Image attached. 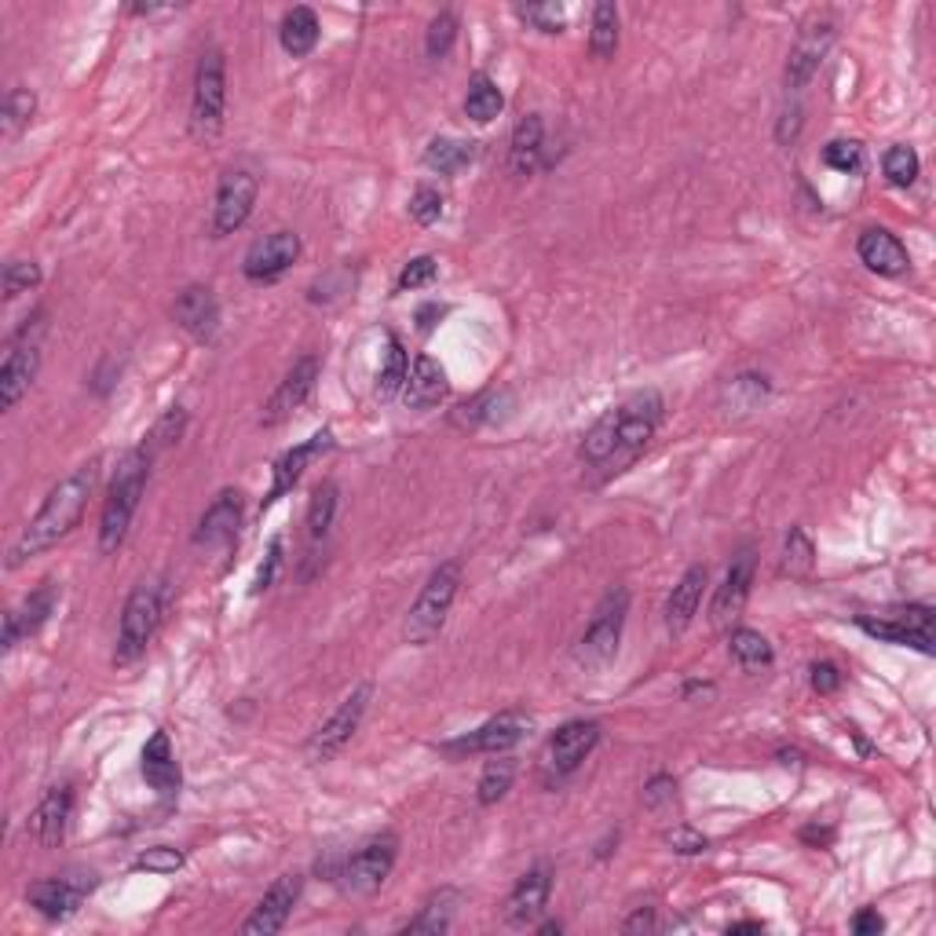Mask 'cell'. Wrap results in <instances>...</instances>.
Returning a JSON list of instances; mask_svg holds the SVG:
<instances>
[{
  "label": "cell",
  "instance_id": "6da1fadb",
  "mask_svg": "<svg viewBox=\"0 0 936 936\" xmlns=\"http://www.w3.org/2000/svg\"><path fill=\"white\" fill-rule=\"evenodd\" d=\"M96 468H99V461H88L81 468H74L70 476L59 479V483L48 490V498H44V505L37 509V516L26 523V531L19 534V542L11 545L8 567H22L26 560H33V556H41L44 549H52L55 542H63L66 534L77 527V520H81L88 498H92V490H96V476H99Z\"/></svg>",
  "mask_w": 936,
  "mask_h": 936
},
{
  "label": "cell",
  "instance_id": "7a4b0ae2",
  "mask_svg": "<svg viewBox=\"0 0 936 936\" xmlns=\"http://www.w3.org/2000/svg\"><path fill=\"white\" fill-rule=\"evenodd\" d=\"M146 476H151V450L140 447L124 454L110 483V494L102 501V520H99V553H113L124 542V534L132 527V516L140 509V498L146 490Z\"/></svg>",
  "mask_w": 936,
  "mask_h": 936
},
{
  "label": "cell",
  "instance_id": "3957f363",
  "mask_svg": "<svg viewBox=\"0 0 936 936\" xmlns=\"http://www.w3.org/2000/svg\"><path fill=\"white\" fill-rule=\"evenodd\" d=\"M162 600H165V586L157 578H146L129 592L121 611L118 647H113V662L118 666H132L135 659L146 655L157 625H162Z\"/></svg>",
  "mask_w": 936,
  "mask_h": 936
},
{
  "label": "cell",
  "instance_id": "277c9868",
  "mask_svg": "<svg viewBox=\"0 0 936 936\" xmlns=\"http://www.w3.org/2000/svg\"><path fill=\"white\" fill-rule=\"evenodd\" d=\"M458 586H461V564L458 560H447L439 564L436 570L428 575V581L421 586L414 608H410L406 614V641L410 644H428L436 641L443 622H447V614L454 608V597H458Z\"/></svg>",
  "mask_w": 936,
  "mask_h": 936
},
{
  "label": "cell",
  "instance_id": "5b68a950",
  "mask_svg": "<svg viewBox=\"0 0 936 936\" xmlns=\"http://www.w3.org/2000/svg\"><path fill=\"white\" fill-rule=\"evenodd\" d=\"M224 110H227V63L220 48H209L198 59V74H194V96H191L194 140L213 143L224 132Z\"/></svg>",
  "mask_w": 936,
  "mask_h": 936
},
{
  "label": "cell",
  "instance_id": "8992f818",
  "mask_svg": "<svg viewBox=\"0 0 936 936\" xmlns=\"http://www.w3.org/2000/svg\"><path fill=\"white\" fill-rule=\"evenodd\" d=\"M662 410H666V403H662V395L655 388H644V392L625 399L622 406H614V436H619V447H614L608 476L622 472V468L636 461V454L652 443V436L662 425Z\"/></svg>",
  "mask_w": 936,
  "mask_h": 936
},
{
  "label": "cell",
  "instance_id": "52a82bcc",
  "mask_svg": "<svg viewBox=\"0 0 936 936\" xmlns=\"http://www.w3.org/2000/svg\"><path fill=\"white\" fill-rule=\"evenodd\" d=\"M625 611H630V589H611L608 597L597 603L589 630L581 633V641L575 647V659L586 670H603L614 655H619Z\"/></svg>",
  "mask_w": 936,
  "mask_h": 936
},
{
  "label": "cell",
  "instance_id": "ba28073f",
  "mask_svg": "<svg viewBox=\"0 0 936 936\" xmlns=\"http://www.w3.org/2000/svg\"><path fill=\"white\" fill-rule=\"evenodd\" d=\"M395 856H399L395 835H373L370 841H362L359 849L348 856L340 878H345V885L351 893L370 896L388 882V874H392V867H395Z\"/></svg>",
  "mask_w": 936,
  "mask_h": 936
},
{
  "label": "cell",
  "instance_id": "9c48e42d",
  "mask_svg": "<svg viewBox=\"0 0 936 936\" xmlns=\"http://www.w3.org/2000/svg\"><path fill=\"white\" fill-rule=\"evenodd\" d=\"M370 692H373L370 684H359V688L337 706L334 717H329V721L312 736V743H307V758H312L315 764L334 761L337 753L351 743V736L359 732L362 714H367V706H370Z\"/></svg>",
  "mask_w": 936,
  "mask_h": 936
},
{
  "label": "cell",
  "instance_id": "30bf717a",
  "mask_svg": "<svg viewBox=\"0 0 936 936\" xmlns=\"http://www.w3.org/2000/svg\"><path fill=\"white\" fill-rule=\"evenodd\" d=\"M260 194V179L249 168H227L216 187V205H213V235L227 238L249 220Z\"/></svg>",
  "mask_w": 936,
  "mask_h": 936
},
{
  "label": "cell",
  "instance_id": "8fae6325",
  "mask_svg": "<svg viewBox=\"0 0 936 936\" xmlns=\"http://www.w3.org/2000/svg\"><path fill=\"white\" fill-rule=\"evenodd\" d=\"M92 885H96L92 874H63V878H44V882H33L26 896L48 922H66L81 911L85 896L92 893Z\"/></svg>",
  "mask_w": 936,
  "mask_h": 936
},
{
  "label": "cell",
  "instance_id": "7c38bea8",
  "mask_svg": "<svg viewBox=\"0 0 936 936\" xmlns=\"http://www.w3.org/2000/svg\"><path fill=\"white\" fill-rule=\"evenodd\" d=\"M296 257H301V238L293 231H271L249 246L242 271L249 282H275L296 264Z\"/></svg>",
  "mask_w": 936,
  "mask_h": 936
},
{
  "label": "cell",
  "instance_id": "4fadbf2b",
  "mask_svg": "<svg viewBox=\"0 0 936 936\" xmlns=\"http://www.w3.org/2000/svg\"><path fill=\"white\" fill-rule=\"evenodd\" d=\"M531 732V717L520 710H505L498 717H490L487 725H479L472 736L458 739V743H447L443 750L447 753H505L520 743L523 736Z\"/></svg>",
  "mask_w": 936,
  "mask_h": 936
},
{
  "label": "cell",
  "instance_id": "5bb4252c",
  "mask_svg": "<svg viewBox=\"0 0 936 936\" xmlns=\"http://www.w3.org/2000/svg\"><path fill=\"white\" fill-rule=\"evenodd\" d=\"M301 889H304V878L301 874H282L275 885L268 889L264 900L257 904L253 915L246 918L242 933L246 936H271V933H282L285 922H290L296 900H301Z\"/></svg>",
  "mask_w": 936,
  "mask_h": 936
},
{
  "label": "cell",
  "instance_id": "9a60e30c",
  "mask_svg": "<svg viewBox=\"0 0 936 936\" xmlns=\"http://www.w3.org/2000/svg\"><path fill=\"white\" fill-rule=\"evenodd\" d=\"M830 44H835V26L824 19V22H808V26L797 33L794 48H791V59H786V85L791 88H805L808 81L816 77V70L824 66Z\"/></svg>",
  "mask_w": 936,
  "mask_h": 936
},
{
  "label": "cell",
  "instance_id": "2e32d148",
  "mask_svg": "<svg viewBox=\"0 0 936 936\" xmlns=\"http://www.w3.org/2000/svg\"><path fill=\"white\" fill-rule=\"evenodd\" d=\"M750 586H753V553L743 549L732 564H728V575L714 592V603H710L714 630H728V625L743 614L747 600H750Z\"/></svg>",
  "mask_w": 936,
  "mask_h": 936
},
{
  "label": "cell",
  "instance_id": "e0dca14e",
  "mask_svg": "<svg viewBox=\"0 0 936 936\" xmlns=\"http://www.w3.org/2000/svg\"><path fill=\"white\" fill-rule=\"evenodd\" d=\"M597 743H600V725L597 721H567L564 728H556V736L549 739L545 764H549V772L560 780V775L575 772Z\"/></svg>",
  "mask_w": 936,
  "mask_h": 936
},
{
  "label": "cell",
  "instance_id": "ac0fdd59",
  "mask_svg": "<svg viewBox=\"0 0 936 936\" xmlns=\"http://www.w3.org/2000/svg\"><path fill=\"white\" fill-rule=\"evenodd\" d=\"M315 381H318V359L315 356L296 359L290 367V373L282 377V384L275 388V395L268 399L264 417L260 421H264V425H279V421H285L296 406H304V399L312 395Z\"/></svg>",
  "mask_w": 936,
  "mask_h": 936
},
{
  "label": "cell",
  "instance_id": "d6986e66",
  "mask_svg": "<svg viewBox=\"0 0 936 936\" xmlns=\"http://www.w3.org/2000/svg\"><path fill=\"white\" fill-rule=\"evenodd\" d=\"M70 816H74V791L70 786H52V791L41 797V805L33 808L26 830L37 845L52 849V845L63 841L66 827H70Z\"/></svg>",
  "mask_w": 936,
  "mask_h": 936
},
{
  "label": "cell",
  "instance_id": "ffe728a7",
  "mask_svg": "<svg viewBox=\"0 0 936 936\" xmlns=\"http://www.w3.org/2000/svg\"><path fill=\"white\" fill-rule=\"evenodd\" d=\"M173 315L179 329H187L194 340H213L216 329H220V304L209 285H187L184 293L176 296Z\"/></svg>",
  "mask_w": 936,
  "mask_h": 936
},
{
  "label": "cell",
  "instance_id": "44dd1931",
  "mask_svg": "<svg viewBox=\"0 0 936 936\" xmlns=\"http://www.w3.org/2000/svg\"><path fill=\"white\" fill-rule=\"evenodd\" d=\"M329 450H334V432L323 428V432H315L312 439H304L301 447H293L290 454H282L279 465H275V483H271L268 498H264V509L271 505V501H279L285 490H293L296 483H301L304 468L312 465L315 458H323V454H329Z\"/></svg>",
  "mask_w": 936,
  "mask_h": 936
},
{
  "label": "cell",
  "instance_id": "7402d4cb",
  "mask_svg": "<svg viewBox=\"0 0 936 936\" xmlns=\"http://www.w3.org/2000/svg\"><path fill=\"white\" fill-rule=\"evenodd\" d=\"M238 527H242V494L238 490H220L198 520L194 545H227L238 538Z\"/></svg>",
  "mask_w": 936,
  "mask_h": 936
},
{
  "label": "cell",
  "instance_id": "603a6c76",
  "mask_svg": "<svg viewBox=\"0 0 936 936\" xmlns=\"http://www.w3.org/2000/svg\"><path fill=\"white\" fill-rule=\"evenodd\" d=\"M143 780L151 783V791L165 802H173L179 794V761L173 750L168 732H154L143 747Z\"/></svg>",
  "mask_w": 936,
  "mask_h": 936
},
{
  "label": "cell",
  "instance_id": "cb8c5ba5",
  "mask_svg": "<svg viewBox=\"0 0 936 936\" xmlns=\"http://www.w3.org/2000/svg\"><path fill=\"white\" fill-rule=\"evenodd\" d=\"M549 889H553V878L545 867H534V871H527L516 882V889H512L509 904H505V922L509 926H531L534 918L545 911V900H549Z\"/></svg>",
  "mask_w": 936,
  "mask_h": 936
},
{
  "label": "cell",
  "instance_id": "d4e9b609",
  "mask_svg": "<svg viewBox=\"0 0 936 936\" xmlns=\"http://www.w3.org/2000/svg\"><path fill=\"white\" fill-rule=\"evenodd\" d=\"M41 370V351L33 345H15L0 362V406L11 410L30 392L33 377Z\"/></svg>",
  "mask_w": 936,
  "mask_h": 936
},
{
  "label": "cell",
  "instance_id": "484cf974",
  "mask_svg": "<svg viewBox=\"0 0 936 936\" xmlns=\"http://www.w3.org/2000/svg\"><path fill=\"white\" fill-rule=\"evenodd\" d=\"M856 249H860V260L874 271V275H904V271L911 268V257H907L904 242H900L896 235H889L885 227H871V231H863Z\"/></svg>",
  "mask_w": 936,
  "mask_h": 936
},
{
  "label": "cell",
  "instance_id": "4316f807",
  "mask_svg": "<svg viewBox=\"0 0 936 936\" xmlns=\"http://www.w3.org/2000/svg\"><path fill=\"white\" fill-rule=\"evenodd\" d=\"M703 586H706V567L695 564L684 570V578L673 586L670 600H666V630L673 636H681L692 625V619L699 614V600H703Z\"/></svg>",
  "mask_w": 936,
  "mask_h": 936
},
{
  "label": "cell",
  "instance_id": "83f0119b",
  "mask_svg": "<svg viewBox=\"0 0 936 936\" xmlns=\"http://www.w3.org/2000/svg\"><path fill=\"white\" fill-rule=\"evenodd\" d=\"M443 395H447V373H443V367L436 359L421 356L414 362V370L406 373L403 403L410 410H428V406H436Z\"/></svg>",
  "mask_w": 936,
  "mask_h": 936
},
{
  "label": "cell",
  "instance_id": "f1b7e54d",
  "mask_svg": "<svg viewBox=\"0 0 936 936\" xmlns=\"http://www.w3.org/2000/svg\"><path fill=\"white\" fill-rule=\"evenodd\" d=\"M542 143H545V124L538 113H527L516 132H512V146H509V165L516 176H531L538 168V157H542Z\"/></svg>",
  "mask_w": 936,
  "mask_h": 936
},
{
  "label": "cell",
  "instance_id": "f546056e",
  "mask_svg": "<svg viewBox=\"0 0 936 936\" xmlns=\"http://www.w3.org/2000/svg\"><path fill=\"white\" fill-rule=\"evenodd\" d=\"M279 41H282V48L293 55V59H304V55H312L315 44H318V15L312 8H290L282 15Z\"/></svg>",
  "mask_w": 936,
  "mask_h": 936
},
{
  "label": "cell",
  "instance_id": "4dcf8cb0",
  "mask_svg": "<svg viewBox=\"0 0 936 936\" xmlns=\"http://www.w3.org/2000/svg\"><path fill=\"white\" fill-rule=\"evenodd\" d=\"M458 893L454 889H439L436 896H428V904L421 907L417 918H410L403 933H428V936H443L454 926V911H458Z\"/></svg>",
  "mask_w": 936,
  "mask_h": 936
},
{
  "label": "cell",
  "instance_id": "1f68e13d",
  "mask_svg": "<svg viewBox=\"0 0 936 936\" xmlns=\"http://www.w3.org/2000/svg\"><path fill=\"white\" fill-rule=\"evenodd\" d=\"M476 162V143L468 140H450V135H436L428 146H425V165L436 168L443 176H454L461 173L465 165Z\"/></svg>",
  "mask_w": 936,
  "mask_h": 936
},
{
  "label": "cell",
  "instance_id": "d6a6232c",
  "mask_svg": "<svg viewBox=\"0 0 936 936\" xmlns=\"http://www.w3.org/2000/svg\"><path fill=\"white\" fill-rule=\"evenodd\" d=\"M728 647H732V659H736L747 673L769 670L772 662H775L772 644L764 641L761 633H753V630H732V636H728Z\"/></svg>",
  "mask_w": 936,
  "mask_h": 936
},
{
  "label": "cell",
  "instance_id": "836d02e7",
  "mask_svg": "<svg viewBox=\"0 0 936 936\" xmlns=\"http://www.w3.org/2000/svg\"><path fill=\"white\" fill-rule=\"evenodd\" d=\"M501 107H505V96H501V88L490 81L487 74H476L472 85H468V96H465V113L479 124L494 121Z\"/></svg>",
  "mask_w": 936,
  "mask_h": 936
},
{
  "label": "cell",
  "instance_id": "e575fe53",
  "mask_svg": "<svg viewBox=\"0 0 936 936\" xmlns=\"http://www.w3.org/2000/svg\"><path fill=\"white\" fill-rule=\"evenodd\" d=\"M589 48L597 59H611L619 48V8L614 4H597L592 8V30H589Z\"/></svg>",
  "mask_w": 936,
  "mask_h": 936
},
{
  "label": "cell",
  "instance_id": "d590c367",
  "mask_svg": "<svg viewBox=\"0 0 936 936\" xmlns=\"http://www.w3.org/2000/svg\"><path fill=\"white\" fill-rule=\"evenodd\" d=\"M55 600H59V592H55V586L52 581H44L41 589H33L30 597H26V603H22V608L15 611V619H19V630H22V636H30V633H37L44 622H48V614L55 611Z\"/></svg>",
  "mask_w": 936,
  "mask_h": 936
},
{
  "label": "cell",
  "instance_id": "8d00e7d4",
  "mask_svg": "<svg viewBox=\"0 0 936 936\" xmlns=\"http://www.w3.org/2000/svg\"><path fill=\"white\" fill-rule=\"evenodd\" d=\"M867 636H878V641H889V644H907V647H918V652L933 655V644L922 641L918 633H911L896 614H885V619H860L856 622Z\"/></svg>",
  "mask_w": 936,
  "mask_h": 936
},
{
  "label": "cell",
  "instance_id": "74e56055",
  "mask_svg": "<svg viewBox=\"0 0 936 936\" xmlns=\"http://www.w3.org/2000/svg\"><path fill=\"white\" fill-rule=\"evenodd\" d=\"M334 516H337V483H318L312 505H307V534L315 542L326 538L329 527H334Z\"/></svg>",
  "mask_w": 936,
  "mask_h": 936
},
{
  "label": "cell",
  "instance_id": "f35d334b",
  "mask_svg": "<svg viewBox=\"0 0 936 936\" xmlns=\"http://www.w3.org/2000/svg\"><path fill=\"white\" fill-rule=\"evenodd\" d=\"M406 373H410V367H406V351H403V345H399V340L392 337V340H388V356H384L381 377H377V395H381V399L399 395V392H403V384H406Z\"/></svg>",
  "mask_w": 936,
  "mask_h": 936
},
{
  "label": "cell",
  "instance_id": "ab89813d",
  "mask_svg": "<svg viewBox=\"0 0 936 936\" xmlns=\"http://www.w3.org/2000/svg\"><path fill=\"white\" fill-rule=\"evenodd\" d=\"M512 775H516V764H512V761H505V758L490 761L483 769V775H479V794H476L479 805H498L501 797L509 794Z\"/></svg>",
  "mask_w": 936,
  "mask_h": 936
},
{
  "label": "cell",
  "instance_id": "60d3db41",
  "mask_svg": "<svg viewBox=\"0 0 936 936\" xmlns=\"http://www.w3.org/2000/svg\"><path fill=\"white\" fill-rule=\"evenodd\" d=\"M33 110H37V96L30 92V88H11V92L4 96V118H0V124H4V135H19L26 124L33 121Z\"/></svg>",
  "mask_w": 936,
  "mask_h": 936
},
{
  "label": "cell",
  "instance_id": "b9f144b4",
  "mask_svg": "<svg viewBox=\"0 0 936 936\" xmlns=\"http://www.w3.org/2000/svg\"><path fill=\"white\" fill-rule=\"evenodd\" d=\"M882 168L893 187H911L918 179V154L911 151V146H889L882 157Z\"/></svg>",
  "mask_w": 936,
  "mask_h": 936
},
{
  "label": "cell",
  "instance_id": "7bdbcfd3",
  "mask_svg": "<svg viewBox=\"0 0 936 936\" xmlns=\"http://www.w3.org/2000/svg\"><path fill=\"white\" fill-rule=\"evenodd\" d=\"M813 560H816V549L813 542H808V534L802 527H794L791 534H786V549H783V570L791 578H802L813 570Z\"/></svg>",
  "mask_w": 936,
  "mask_h": 936
},
{
  "label": "cell",
  "instance_id": "ee69618b",
  "mask_svg": "<svg viewBox=\"0 0 936 936\" xmlns=\"http://www.w3.org/2000/svg\"><path fill=\"white\" fill-rule=\"evenodd\" d=\"M454 41H458V19H454L450 11H439V15L428 22V37H425L428 59H447Z\"/></svg>",
  "mask_w": 936,
  "mask_h": 936
},
{
  "label": "cell",
  "instance_id": "f6af8a7d",
  "mask_svg": "<svg viewBox=\"0 0 936 936\" xmlns=\"http://www.w3.org/2000/svg\"><path fill=\"white\" fill-rule=\"evenodd\" d=\"M516 15L538 33H560L567 26V11L560 4H520Z\"/></svg>",
  "mask_w": 936,
  "mask_h": 936
},
{
  "label": "cell",
  "instance_id": "bcb514c9",
  "mask_svg": "<svg viewBox=\"0 0 936 936\" xmlns=\"http://www.w3.org/2000/svg\"><path fill=\"white\" fill-rule=\"evenodd\" d=\"M33 285H41V268L33 260H11L4 268V301H15V296L30 293Z\"/></svg>",
  "mask_w": 936,
  "mask_h": 936
},
{
  "label": "cell",
  "instance_id": "7dc6e473",
  "mask_svg": "<svg viewBox=\"0 0 936 936\" xmlns=\"http://www.w3.org/2000/svg\"><path fill=\"white\" fill-rule=\"evenodd\" d=\"M824 162L838 173H860L863 168V146L856 140H830L824 146Z\"/></svg>",
  "mask_w": 936,
  "mask_h": 936
},
{
  "label": "cell",
  "instance_id": "c3c4849f",
  "mask_svg": "<svg viewBox=\"0 0 936 936\" xmlns=\"http://www.w3.org/2000/svg\"><path fill=\"white\" fill-rule=\"evenodd\" d=\"M132 867L135 871H151V874H173L184 867V852L168 849V845H157V849H146Z\"/></svg>",
  "mask_w": 936,
  "mask_h": 936
},
{
  "label": "cell",
  "instance_id": "681fc988",
  "mask_svg": "<svg viewBox=\"0 0 936 936\" xmlns=\"http://www.w3.org/2000/svg\"><path fill=\"white\" fill-rule=\"evenodd\" d=\"M410 216L421 227H432L443 216V194L436 187H417L414 198H410Z\"/></svg>",
  "mask_w": 936,
  "mask_h": 936
},
{
  "label": "cell",
  "instance_id": "f907efd6",
  "mask_svg": "<svg viewBox=\"0 0 936 936\" xmlns=\"http://www.w3.org/2000/svg\"><path fill=\"white\" fill-rule=\"evenodd\" d=\"M728 395H743L736 403V410H753L764 395H769V381L758 377V373H743V377H736V381L728 384Z\"/></svg>",
  "mask_w": 936,
  "mask_h": 936
},
{
  "label": "cell",
  "instance_id": "816d5d0a",
  "mask_svg": "<svg viewBox=\"0 0 936 936\" xmlns=\"http://www.w3.org/2000/svg\"><path fill=\"white\" fill-rule=\"evenodd\" d=\"M436 271H439V264H436V257H417V260H410V264L403 268V275H399V290H417V285H428L432 279H436Z\"/></svg>",
  "mask_w": 936,
  "mask_h": 936
},
{
  "label": "cell",
  "instance_id": "f5cc1de1",
  "mask_svg": "<svg viewBox=\"0 0 936 936\" xmlns=\"http://www.w3.org/2000/svg\"><path fill=\"white\" fill-rule=\"evenodd\" d=\"M666 845L681 856H699V852H706V845L710 841L692 827H673V830H666Z\"/></svg>",
  "mask_w": 936,
  "mask_h": 936
},
{
  "label": "cell",
  "instance_id": "db71d44e",
  "mask_svg": "<svg viewBox=\"0 0 936 936\" xmlns=\"http://www.w3.org/2000/svg\"><path fill=\"white\" fill-rule=\"evenodd\" d=\"M494 406H498V395L494 392H487V395H479V399H472V403H465V406H458L461 414L454 417L458 421V425H468V428H476L479 421H490L494 417Z\"/></svg>",
  "mask_w": 936,
  "mask_h": 936
},
{
  "label": "cell",
  "instance_id": "11a10c76",
  "mask_svg": "<svg viewBox=\"0 0 936 936\" xmlns=\"http://www.w3.org/2000/svg\"><path fill=\"white\" fill-rule=\"evenodd\" d=\"M673 802H677V783H673V775H655V780L644 786V805L652 808V813H659L662 805H673Z\"/></svg>",
  "mask_w": 936,
  "mask_h": 936
},
{
  "label": "cell",
  "instance_id": "9f6ffc18",
  "mask_svg": "<svg viewBox=\"0 0 936 936\" xmlns=\"http://www.w3.org/2000/svg\"><path fill=\"white\" fill-rule=\"evenodd\" d=\"M184 421H187V414H184V410H179V406H176V410H168L162 425L154 428L151 447H162V443H176V439H179V432H184Z\"/></svg>",
  "mask_w": 936,
  "mask_h": 936
},
{
  "label": "cell",
  "instance_id": "6f0895ef",
  "mask_svg": "<svg viewBox=\"0 0 936 936\" xmlns=\"http://www.w3.org/2000/svg\"><path fill=\"white\" fill-rule=\"evenodd\" d=\"M813 688L819 695H835L841 688V670L835 666V662H816V666H813Z\"/></svg>",
  "mask_w": 936,
  "mask_h": 936
},
{
  "label": "cell",
  "instance_id": "680465c9",
  "mask_svg": "<svg viewBox=\"0 0 936 936\" xmlns=\"http://www.w3.org/2000/svg\"><path fill=\"white\" fill-rule=\"evenodd\" d=\"M279 564H282V538H275V542H271V549H268V560H264V567H260V575H257V586H253V592H264V589H271V581H275V570H279Z\"/></svg>",
  "mask_w": 936,
  "mask_h": 936
},
{
  "label": "cell",
  "instance_id": "91938a15",
  "mask_svg": "<svg viewBox=\"0 0 936 936\" xmlns=\"http://www.w3.org/2000/svg\"><path fill=\"white\" fill-rule=\"evenodd\" d=\"M797 132H802V107L794 102V107H786L780 113V129H775V135H780V143H794Z\"/></svg>",
  "mask_w": 936,
  "mask_h": 936
},
{
  "label": "cell",
  "instance_id": "94428289",
  "mask_svg": "<svg viewBox=\"0 0 936 936\" xmlns=\"http://www.w3.org/2000/svg\"><path fill=\"white\" fill-rule=\"evenodd\" d=\"M885 929V918L878 915L874 907H867V911H860V915L852 918V933H860V936H878Z\"/></svg>",
  "mask_w": 936,
  "mask_h": 936
},
{
  "label": "cell",
  "instance_id": "6125c7cd",
  "mask_svg": "<svg viewBox=\"0 0 936 936\" xmlns=\"http://www.w3.org/2000/svg\"><path fill=\"white\" fill-rule=\"evenodd\" d=\"M652 929H655V911L652 907H641L630 922H625V933H652Z\"/></svg>",
  "mask_w": 936,
  "mask_h": 936
},
{
  "label": "cell",
  "instance_id": "be15d7a7",
  "mask_svg": "<svg viewBox=\"0 0 936 936\" xmlns=\"http://www.w3.org/2000/svg\"><path fill=\"white\" fill-rule=\"evenodd\" d=\"M19 641H22L19 619H15V611H8V614H4V652H11V647H15Z\"/></svg>",
  "mask_w": 936,
  "mask_h": 936
},
{
  "label": "cell",
  "instance_id": "e7e4bbea",
  "mask_svg": "<svg viewBox=\"0 0 936 936\" xmlns=\"http://www.w3.org/2000/svg\"><path fill=\"white\" fill-rule=\"evenodd\" d=\"M761 929H764L761 922H736V926H728V933H732V936H739V933H761Z\"/></svg>",
  "mask_w": 936,
  "mask_h": 936
},
{
  "label": "cell",
  "instance_id": "03108f58",
  "mask_svg": "<svg viewBox=\"0 0 936 936\" xmlns=\"http://www.w3.org/2000/svg\"><path fill=\"white\" fill-rule=\"evenodd\" d=\"M805 838H808V841H827V838H830V830H816V827H808V830H805Z\"/></svg>",
  "mask_w": 936,
  "mask_h": 936
},
{
  "label": "cell",
  "instance_id": "003e7915",
  "mask_svg": "<svg viewBox=\"0 0 936 936\" xmlns=\"http://www.w3.org/2000/svg\"><path fill=\"white\" fill-rule=\"evenodd\" d=\"M538 933H545V936H553V933H560V922H545V926H542Z\"/></svg>",
  "mask_w": 936,
  "mask_h": 936
}]
</instances>
